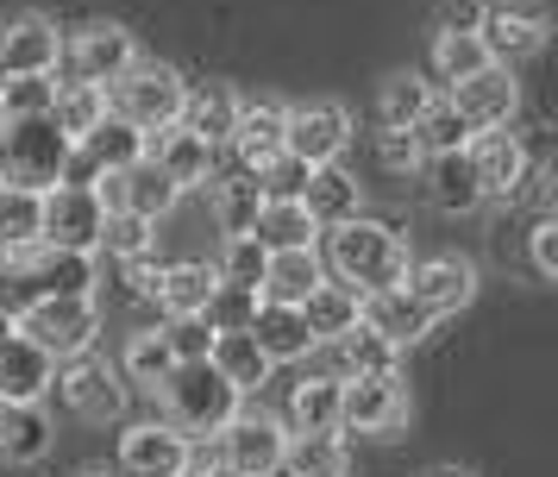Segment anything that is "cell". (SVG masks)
<instances>
[{"label":"cell","instance_id":"6da1fadb","mask_svg":"<svg viewBox=\"0 0 558 477\" xmlns=\"http://www.w3.org/2000/svg\"><path fill=\"white\" fill-rule=\"evenodd\" d=\"M320 264L327 276L352 283L357 296H377V289H396L408 271V239L389 220H371V214H352L320 232Z\"/></svg>","mask_w":558,"mask_h":477},{"label":"cell","instance_id":"7a4b0ae2","mask_svg":"<svg viewBox=\"0 0 558 477\" xmlns=\"http://www.w3.org/2000/svg\"><path fill=\"white\" fill-rule=\"evenodd\" d=\"M157 402H163V421L182 427L189 440H214V433L239 415V402L245 396H239L207 358H182L177 371L157 383Z\"/></svg>","mask_w":558,"mask_h":477},{"label":"cell","instance_id":"3957f363","mask_svg":"<svg viewBox=\"0 0 558 477\" xmlns=\"http://www.w3.org/2000/svg\"><path fill=\"white\" fill-rule=\"evenodd\" d=\"M182 100H189L182 70L157 63V57H132L126 70L107 82V114H113V120H126V126H138L145 139L182 120Z\"/></svg>","mask_w":558,"mask_h":477},{"label":"cell","instance_id":"277c9868","mask_svg":"<svg viewBox=\"0 0 558 477\" xmlns=\"http://www.w3.org/2000/svg\"><path fill=\"white\" fill-rule=\"evenodd\" d=\"M13 326L51 358H76L101 339V301L95 296H32L13 308Z\"/></svg>","mask_w":558,"mask_h":477},{"label":"cell","instance_id":"5b68a950","mask_svg":"<svg viewBox=\"0 0 558 477\" xmlns=\"http://www.w3.org/2000/svg\"><path fill=\"white\" fill-rule=\"evenodd\" d=\"M51 390L63 396V408H70L76 421H88V427L126 421V402H132L126 377H120V365H113V358H101L95 346L76 351V358H57Z\"/></svg>","mask_w":558,"mask_h":477},{"label":"cell","instance_id":"8992f818","mask_svg":"<svg viewBox=\"0 0 558 477\" xmlns=\"http://www.w3.org/2000/svg\"><path fill=\"white\" fill-rule=\"evenodd\" d=\"M70 139L51 126V114H26V120H0V182H26V189H51L63 176Z\"/></svg>","mask_w":558,"mask_h":477},{"label":"cell","instance_id":"52a82bcc","mask_svg":"<svg viewBox=\"0 0 558 477\" xmlns=\"http://www.w3.org/2000/svg\"><path fill=\"white\" fill-rule=\"evenodd\" d=\"M408 427V383L402 371H357L339 383V433L396 440Z\"/></svg>","mask_w":558,"mask_h":477},{"label":"cell","instance_id":"ba28073f","mask_svg":"<svg viewBox=\"0 0 558 477\" xmlns=\"http://www.w3.org/2000/svg\"><path fill=\"white\" fill-rule=\"evenodd\" d=\"M214 446L227 458L239 477H277L282 472V446H289V427L282 415H270L264 402H239V415H232L220 433H214Z\"/></svg>","mask_w":558,"mask_h":477},{"label":"cell","instance_id":"9c48e42d","mask_svg":"<svg viewBox=\"0 0 558 477\" xmlns=\"http://www.w3.org/2000/svg\"><path fill=\"white\" fill-rule=\"evenodd\" d=\"M95 195H101V207L113 214H145V220H163V214H177L182 189L163 176V164H157L151 151H138L132 164H120V170L95 176Z\"/></svg>","mask_w":558,"mask_h":477},{"label":"cell","instance_id":"30bf717a","mask_svg":"<svg viewBox=\"0 0 558 477\" xmlns=\"http://www.w3.org/2000/svg\"><path fill=\"white\" fill-rule=\"evenodd\" d=\"M402 289L427 308L433 321H452V314H464V308L477 301V264H471V258H458V251H439V258H408Z\"/></svg>","mask_w":558,"mask_h":477},{"label":"cell","instance_id":"8fae6325","mask_svg":"<svg viewBox=\"0 0 558 477\" xmlns=\"http://www.w3.org/2000/svg\"><path fill=\"white\" fill-rule=\"evenodd\" d=\"M345 145H352V114L339 100H289V114H282V151L289 157H302L314 170V164L345 157Z\"/></svg>","mask_w":558,"mask_h":477},{"label":"cell","instance_id":"7c38bea8","mask_svg":"<svg viewBox=\"0 0 558 477\" xmlns=\"http://www.w3.org/2000/svg\"><path fill=\"white\" fill-rule=\"evenodd\" d=\"M107 207L88 182H51L45 189V214H38V239L57 251H95L101 246Z\"/></svg>","mask_w":558,"mask_h":477},{"label":"cell","instance_id":"4fadbf2b","mask_svg":"<svg viewBox=\"0 0 558 477\" xmlns=\"http://www.w3.org/2000/svg\"><path fill=\"white\" fill-rule=\"evenodd\" d=\"M189 458H195V440L157 415V421H126L120 452H113V472L120 477H182Z\"/></svg>","mask_w":558,"mask_h":477},{"label":"cell","instance_id":"5bb4252c","mask_svg":"<svg viewBox=\"0 0 558 477\" xmlns=\"http://www.w3.org/2000/svg\"><path fill=\"white\" fill-rule=\"evenodd\" d=\"M132 57H138V38H132L126 25L120 20H88L82 32L63 38V63H57V75H82V82H101L107 88Z\"/></svg>","mask_w":558,"mask_h":477},{"label":"cell","instance_id":"9a60e30c","mask_svg":"<svg viewBox=\"0 0 558 477\" xmlns=\"http://www.w3.org/2000/svg\"><path fill=\"white\" fill-rule=\"evenodd\" d=\"M446 100H452V114L471 126V132L508 126L514 114H521V82H514V63H483L477 75L452 82V88H446Z\"/></svg>","mask_w":558,"mask_h":477},{"label":"cell","instance_id":"2e32d148","mask_svg":"<svg viewBox=\"0 0 558 477\" xmlns=\"http://www.w3.org/2000/svg\"><path fill=\"white\" fill-rule=\"evenodd\" d=\"M464 157H471V170H477L483 201H514L521 176L533 170V157H527V145H521V132H514V120L489 126V132H471V139H464Z\"/></svg>","mask_w":558,"mask_h":477},{"label":"cell","instance_id":"e0dca14e","mask_svg":"<svg viewBox=\"0 0 558 477\" xmlns=\"http://www.w3.org/2000/svg\"><path fill=\"white\" fill-rule=\"evenodd\" d=\"M546 32H553V20H546L539 0H483L477 38L489 45L496 63H521V57H533V50L546 45Z\"/></svg>","mask_w":558,"mask_h":477},{"label":"cell","instance_id":"ac0fdd59","mask_svg":"<svg viewBox=\"0 0 558 477\" xmlns=\"http://www.w3.org/2000/svg\"><path fill=\"white\" fill-rule=\"evenodd\" d=\"M63 63V25L51 13H20L0 25V75H57Z\"/></svg>","mask_w":558,"mask_h":477},{"label":"cell","instance_id":"d6986e66","mask_svg":"<svg viewBox=\"0 0 558 477\" xmlns=\"http://www.w3.org/2000/svg\"><path fill=\"white\" fill-rule=\"evenodd\" d=\"M282 114H289V100L239 95V120H232V139H227V164H239V170H264V164L282 151Z\"/></svg>","mask_w":558,"mask_h":477},{"label":"cell","instance_id":"ffe728a7","mask_svg":"<svg viewBox=\"0 0 558 477\" xmlns=\"http://www.w3.org/2000/svg\"><path fill=\"white\" fill-rule=\"evenodd\" d=\"M145 151L163 164V176L177 182L182 195H189V189H207V182H214V170H220V157H227V151H214L207 139H195L182 120L163 126V132H151V139H145Z\"/></svg>","mask_w":558,"mask_h":477},{"label":"cell","instance_id":"44dd1931","mask_svg":"<svg viewBox=\"0 0 558 477\" xmlns=\"http://www.w3.org/2000/svg\"><path fill=\"white\" fill-rule=\"evenodd\" d=\"M51 377H57V358L32 346L20 326L0 339V402H45Z\"/></svg>","mask_w":558,"mask_h":477},{"label":"cell","instance_id":"7402d4cb","mask_svg":"<svg viewBox=\"0 0 558 477\" xmlns=\"http://www.w3.org/2000/svg\"><path fill=\"white\" fill-rule=\"evenodd\" d=\"M207 365L227 377L239 396H264V383H270V351L252 339V326H227V333H214V346H207Z\"/></svg>","mask_w":558,"mask_h":477},{"label":"cell","instance_id":"603a6c76","mask_svg":"<svg viewBox=\"0 0 558 477\" xmlns=\"http://www.w3.org/2000/svg\"><path fill=\"white\" fill-rule=\"evenodd\" d=\"M327 276L320 264V246H277L264 258V276H257V301H289V308H302L307 289Z\"/></svg>","mask_w":558,"mask_h":477},{"label":"cell","instance_id":"cb8c5ba5","mask_svg":"<svg viewBox=\"0 0 558 477\" xmlns=\"http://www.w3.org/2000/svg\"><path fill=\"white\" fill-rule=\"evenodd\" d=\"M357 321L377 326V333H383V339H389L396 351L421 346V339L433 333V314H427V308H421L414 296H408L402 283H396V289H377V296H364V314H357Z\"/></svg>","mask_w":558,"mask_h":477},{"label":"cell","instance_id":"d4e9b609","mask_svg":"<svg viewBox=\"0 0 558 477\" xmlns=\"http://www.w3.org/2000/svg\"><path fill=\"white\" fill-rule=\"evenodd\" d=\"M252 339L270 351V365H302L307 351H314V326H307V314L289 308V301H257Z\"/></svg>","mask_w":558,"mask_h":477},{"label":"cell","instance_id":"484cf974","mask_svg":"<svg viewBox=\"0 0 558 477\" xmlns=\"http://www.w3.org/2000/svg\"><path fill=\"white\" fill-rule=\"evenodd\" d=\"M302 207L314 214V226L327 232V226L364 214V189H357V176H345V170H339V157H332V164H314V170H307Z\"/></svg>","mask_w":558,"mask_h":477},{"label":"cell","instance_id":"4316f807","mask_svg":"<svg viewBox=\"0 0 558 477\" xmlns=\"http://www.w3.org/2000/svg\"><path fill=\"white\" fill-rule=\"evenodd\" d=\"M51 415L45 402H0V458L7 465H38L51 452Z\"/></svg>","mask_w":558,"mask_h":477},{"label":"cell","instance_id":"83f0119b","mask_svg":"<svg viewBox=\"0 0 558 477\" xmlns=\"http://www.w3.org/2000/svg\"><path fill=\"white\" fill-rule=\"evenodd\" d=\"M207 207H214L220 232H252L257 207H264V189H257L252 170H239V164L220 157V170H214V182H207Z\"/></svg>","mask_w":558,"mask_h":477},{"label":"cell","instance_id":"f1b7e54d","mask_svg":"<svg viewBox=\"0 0 558 477\" xmlns=\"http://www.w3.org/2000/svg\"><path fill=\"white\" fill-rule=\"evenodd\" d=\"M421 170H427V189H433V207H439V214H477V207H489L483 189H477V170H471V157H464V145L433 151Z\"/></svg>","mask_w":558,"mask_h":477},{"label":"cell","instance_id":"f546056e","mask_svg":"<svg viewBox=\"0 0 558 477\" xmlns=\"http://www.w3.org/2000/svg\"><path fill=\"white\" fill-rule=\"evenodd\" d=\"M214 264L207 258H177V264H163L151 283V301H157V314H202L207 296H214Z\"/></svg>","mask_w":558,"mask_h":477},{"label":"cell","instance_id":"4dcf8cb0","mask_svg":"<svg viewBox=\"0 0 558 477\" xmlns=\"http://www.w3.org/2000/svg\"><path fill=\"white\" fill-rule=\"evenodd\" d=\"M277 477H352V446H345V433H339V427H327V433H289Z\"/></svg>","mask_w":558,"mask_h":477},{"label":"cell","instance_id":"1f68e13d","mask_svg":"<svg viewBox=\"0 0 558 477\" xmlns=\"http://www.w3.org/2000/svg\"><path fill=\"white\" fill-rule=\"evenodd\" d=\"M120 377H126V390H145V396H157V383L177 371V351H170V339H163V326H138V333H126V346H120Z\"/></svg>","mask_w":558,"mask_h":477},{"label":"cell","instance_id":"d6a6232c","mask_svg":"<svg viewBox=\"0 0 558 477\" xmlns=\"http://www.w3.org/2000/svg\"><path fill=\"white\" fill-rule=\"evenodd\" d=\"M101 120H107V88H101V82L57 75V95H51V126H57V132L76 145V139H88Z\"/></svg>","mask_w":558,"mask_h":477},{"label":"cell","instance_id":"836d02e7","mask_svg":"<svg viewBox=\"0 0 558 477\" xmlns=\"http://www.w3.org/2000/svg\"><path fill=\"white\" fill-rule=\"evenodd\" d=\"M282 427L289 433H327V427H339V377L307 371L289 390V402H282Z\"/></svg>","mask_w":558,"mask_h":477},{"label":"cell","instance_id":"e575fe53","mask_svg":"<svg viewBox=\"0 0 558 477\" xmlns=\"http://www.w3.org/2000/svg\"><path fill=\"white\" fill-rule=\"evenodd\" d=\"M232 120H239V88H227V82L189 88V100H182V126H189L195 139H207L214 151H227Z\"/></svg>","mask_w":558,"mask_h":477},{"label":"cell","instance_id":"d590c367","mask_svg":"<svg viewBox=\"0 0 558 477\" xmlns=\"http://www.w3.org/2000/svg\"><path fill=\"white\" fill-rule=\"evenodd\" d=\"M433 100H439V82H433V75H421V70L383 75V88H377V126H414Z\"/></svg>","mask_w":558,"mask_h":477},{"label":"cell","instance_id":"8d00e7d4","mask_svg":"<svg viewBox=\"0 0 558 477\" xmlns=\"http://www.w3.org/2000/svg\"><path fill=\"white\" fill-rule=\"evenodd\" d=\"M307 326H314V339H332V333H345V326L364 314V296H357L352 283H339V276H320L302 301Z\"/></svg>","mask_w":558,"mask_h":477},{"label":"cell","instance_id":"74e56055","mask_svg":"<svg viewBox=\"0 0 558 477\" xmlns=\"http://www.w3.org/2000/svg\"><path fill=\"white\" fill-rule=\"evenodd\" d=\"M264 246H320V226H314V214L302 207V195H270L264 207H257V226H252Z\"/></svg>","mask_w":558,"mask_h":477},{"label":"cell","instance_id":"f35d334b","mask_svg":"<svg viewBox=\"0 0 558 477\" xmlns=\"http://www.w3.org/2000/svg\"><path fill=\"white\" fill-rule=\"evenodd\" d=\"M38 214H45V189L0 182V251L38 246Z\"/></svg>","mask_w":558,"mask_h":477},{"label":"cell","instance_id":"ab89813d","mask_svg":"<svg viewBox=\"0 0 558 477\" xmlns=\"http://www.w3.org/2000/svg\"><path fill=\"white\" fill-rule=\"evenodd\" d=\"M483 63H496L489 45H483L477 32H433V82H464V75H477Z\"/></svg>","mask_w":558,"mask_h":477},{"label":"cell","instance_id":"60d3db41","mask_svg":"<svg viewBox=\"0 0 558 477\" xmlns=\"http://www.w3.org/2000/svg\"><path fill=\"white\" fill-rule=\"evenodd\" d=\"M145 251H157V220H145V214H107L101 220V246H95V258H107V264H132V258H145Z\"/></svg>","mask_w":558,"mask_h":477},{"label":"cell","instance_id":"b9f144b4","mask_svg":"<svg viewBox=\"0 0 558 477\" xmlns=\"http://www.w3.org/2000/svg\"><path fill=\"white\" fill-rule=\"evenodd\" d=\"M264 258H270V246H264L257 232H220V258H214V276H220V283H239V289H257V276H264Z\"/></svg>","mask_w":558,"mask_h":477},{"label":"cell","instance_id":"7bdbcfd3","mask_svg":"<svg viewBox=\"0 0 558 477\" xmlns=\"http://www.w3.org/2000/svg\"><path fill=\"white\" fill-rule=\"evenodd\" d=\"M57 75H0V120H26V114H51Z\"/></svg>","mask_w":558,"mask_h":477},{"label":"cell","instance_id":"ee69618b","mask_svg":"<svg viewBox=\"0 0 558 477\" xmlns=\"http://www.w3.org/2000/svg\"><path fill=\"white\" fill-rule=\"evenodd\" d=\"M377 164L389 176H414L421 164H427L421 132H414V126H377Z\"/></svg>","mask_w":558,"mask_h":477},{"label":"cell","instance_id":"f6af8a7d","mask_svg":"<svg viewBox=\"0 0 558 477\" xmlns=\"http://www.w3.org/2000/svg\"><path fill=\"white\" fill-rule=\"evenodd\" d=\"M207 326L214 333H227V326H252L257 314V289H239V283H214V296H207Z\"/></svg>","mask_w":558,"mask_h":477},{"label":"cell","instance_id":"bcb514c9","mask_svg":"<svg viewBox=\"0 0 558 477\" xmlns=\"http://www.w3.org/2000/svg\"><path fill=\"white\" fill-rule=\"evenodd\" d=\"M414 132H421V145H427V157H433V151H458L464 139H471V126H464V120L452 114V100H446V95H439V100L427 107V114L414 120Z\"/></svg>","mask_w":558,"mask_h":477},{"label":"cell","instance_id":"7dc6e473","mask_svg":"<svg viewBox=\"0 0 558 477\" xmlns=\"http://www.w3.org/2000/svg\"><path fill=\"white\" fill-rule=\"evenodd\" d=\"M163 339H170V351L182 358H207V346H214V326H207V314H163Z\"/></svg>","mask_w":558,"mask_h":477},{"label":"cell","instance_id":"c3c4849f","mask_svg":"<svg viewBox=\"0 0 558 477\" xmlns=\"http://www.w3.org/2000/svg\"><path fill=\"white\" fill-rule=\"evenodd\" d=\"M527 264L539 283H558V220L553 214H539V220L527 226Z\"/></svg>","mask_w":558,"mask_h":477},{"label":"cell","instance_id":"681fc988","mask_svg":"<svg viewBox=\"0 0 558 477\" xmlns=\"http://www.w3.org/2000/svg\"><path fill=\"white\" fill-rule=\"evenodd\" d=\"M483 25V0H439L433 7V32H477Z\"/></svg>","mask_w":558,"mask_h":477},{"label":"cell","instance_id":"f907efd6","mask_svg":"<svg viewBox=\"0 0 558 477\" xmlns=\"http://www.w3.org/2000/svg\"><path fill=\"white\" fill-rule=\"evenodd\" d=\"M427 477H477V472H464V465H439V472H427Z\"/></svg>","mask_w":558,"mask_h":477},{"label":"cell","instance_id":"816d5d0a","mask_svg":"<svg viewBox=\"0 0 558 477\" xmlns=\"http://www.w3.org/2000/svg\"><path fill=\"white\" fill-rule=\"evenodd\" d=\"M7 333H13V308H7V301H0V339H7Z\"/></svg>","mask_w":558,"mask_h":477},{"label":"cell","instance_id":"f5cc1de1","mask_svg":"<svg viewBox=\"0 0 558 477\" xmlns=\"http://www.w3.org/2000/svg\"><path fill=\"white\" fill-rule=\"evenodd\" d=\"M0 276H7V258H0Z\"/></svg>","mask_w":558,"mask_h":477}]
</instances>
